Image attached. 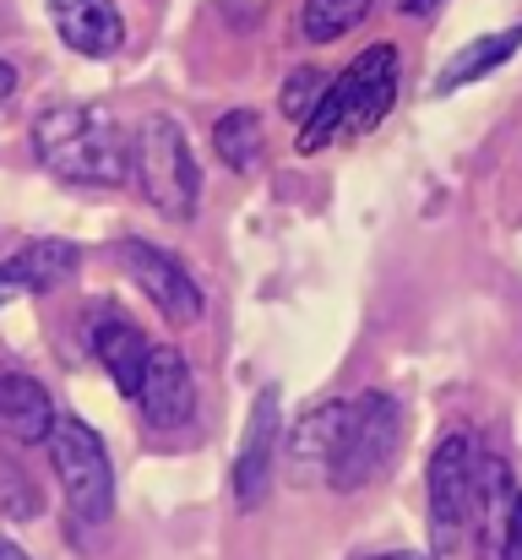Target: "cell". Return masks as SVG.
<instances>
[{
  "label": "cell",
  "instance_id": "obj_5",
  "mask_svg": "<svg viewBox=\"0 0 522 560\" xmlns=\"http://www.w3.org/2000/svg\"><path fill=\"white\" fill-rule=\"evenodd\" d=\"M474 441L468 435H446L430 452L425 468V501H430V556L452 560L463 550V539H474Z\"/></svg>",
  "mask_w": 522,
  "mask_h": 560
},
{
  "label": "cell",
  "instance_id": "obj_4",
  "mask_svg": "<svg viewBox=\"0 0 522 560\" xmlns=\"http://www.w3.org/2000/svg\"><path fill=\"white\" fill-rule=\"evenodd\" d=\"M397 441H403V408H397L386 392H364V397H353V413H348L338 452H333L327 485H333L338 495L370 490V485L392 468Z\"/></svg>",
  "mask_w": 522,
  "mask_h": 560
},
{
  "label": "cell",
  "instance_id": "obj_12",
  "mask_svg": "<svg viewBox=\"0 0 522 560\" xmlns=\"http://www.w3.org/2000/svg\"><path fill=\"white\" fill-rule=\"evenodd\" d=\"M77 261H82V250L71 240H33V245L11 250L0 261V305L16 294H44V289L66 283L77 272Z\"/></svg>",
  "mask_w": 522,
  "mask_h": 560
},
{
  "label": "cell",
  "instance_id": "obj_10",
  "mask_svg": "<svg viewBox=\"0 0 522 560\" xmlns=\"http://www.w3.org/2000/svg\"><path fill=\"white\" fill-rule=\"evenodd\" d=\"M142 413L153 430H179L190 424L196 413V375H190V360L179 349H153L148 360V381H142Z\"/></svg>",
  "mask_w": 522,
  "mask_h": 560
},
{
  "label": "cell",
  "instance_id": "obj_23",
  "mask_svg": "<svg viewBox=\"0 0 522 560\" xmlns=\"http://www.w3.org/2000/svg\"><path fill=\"white\" fill-rule=\"evenodd\" d=\"M0 560H33V556H27V550H22V545H11V539H5V534H0Z\"/></svg>",
  "mask_w": 522,
  "mask_h": 560
},
{
  "label": "cell",
  "instance_id": "obj_17",
  "mask_svg": "<svg viewBox=\"0 0 522 560\" xmlns=\"http://www.w3.org/2000/svg\"><path fill=\"white\" fill-rule=\"evenodd\" d=\"M212 148H218V164H229L234 175H251V170L262 164V115H251V109L218 115Z\"/></svg>",
  "mask_w": 522,
  "mask_h": 560
},
{
  "label": "cell",
  "instance_id": "obj_8",
  "mask_svg": "<svg viewBox=\"0 0 522 560\" xmlns=\"http://www.w3.org/2000/svg\"><path fill=\"white\" fill-rule=\"evenodd\" d=\"M278 435H283V419H278V386L256 392L251 402V424L240 435V452H234V501L251 512L267 485H272V457H278Z\"/></svg>",
  "mask_w": 522,
  "mask_h": 560
},
{
  "label": "cell",
  "instance_id": "obj_11",
  "mask_svg": "<svg viewBox=\"0 0 522 560\" xmlns=\"http://www.w3.org/2000/svg\"><path fill=\"white\" fill-rule=\"evenodd\" d=\"M49 16H55L60 44L88 60H104L126 44V22L115 0H49Z\"/></svg>",
  "mask_w": 522,
  "mask_h": 560
},
{
  "label": "cell",
  "instance_id": "obj_22",
  "mask_svg": "<svg viewBox=\"0 0 522 560\" xmlns=\"http://www.w3.org/2000/svg\"><path fill=\"white\" fill-rule=\"evenodd\" d=\"M364 560H436V556H419V550H381V556H364Z\"/></svg>",
  "mask_w": 522,
  "mask_h": 560
},
{
  "label": "cell",
  "instance_id": "obj_7",
  "mask_svg": "<svg viewBox=\"0 0 522 560\" xmlns=\"http://www.w3.org/2000/svg\"><path fill=\"white\" fill-rule=\"evenodd\" d=\"M120 267L131 272V283L170 316L174 327H185V322L201 316V289H196V278L174 261L170 250H159L153 240H126V245H120Z\"/></svg>",
  "mask_w": 522,
  "mask_h": 560
},
{
  "label": "cell",
  "instance_id": "obj_20",
  "mask_svg": "<svg viewBox=\"0 0 522 560\" xmlns=\"http://www.w3.org/2000/svg\"><path fill=\"white\" fill-rule=\"evenodd\" d=\"M501 560H522V506L512 512V528H507V545H501Z\"/></svg>",
  "mask_w": 522,
  "mask_h": 560
},
{
  "label": "cell",
  "instance_id": "obj_3",
  "mask_svg": "<svg viewBox=\"0 0 522 560\" xmlns=\"http://www.w3.org/2000/svg\"><path fill=\"white\" fill-rule=\"evenodd\" d=\"M44 446H49V468L60 479V495H66L71 517L82 528H104L109 512H115V468H109L104 435L88 419L66 413V419H55Z\"/></svg>",
  "mask_w": 522,
  "mask_h": 560
},
{
  "label": "cell",
  "instance_id": "obj_14",
  "mask_svg": "<svg viewBox=\"0 0 522 560\" xmlns=\"http://www.w3.org/2000/svg\"><path fill=\"white\" fill-rule=\"evenodd\" d=\"M0 430H5L11 441H27V446L49 441V430H55V402H49V392H44L33 375L0 371Z\"/></svg>",
  "mask_w": 522,
  "mask_h": 560
},
{
  "label": "cell",
  "instance_id": "obj_19",
  "mask_svg": "<svg viewBox=\"0 0 522 560\" xmlns=\"http://www.w3.org/2000/svg\"><path fill=\"white\" fill-rule=\"evenodd\" d=\"M327 88H333V82H327V71L300 66V71H289V82H283V98H278V104H283V115H289V120H311V109L327 98Z\"/></svg>",
  "mask_w": 522,
  "mask_h": 560
},
{
  "label": "cell",
  "instance_id": "obj_1",
  "mask_svg": "<svg viewBox=\"0 0 522 560\" xmlns=\"http://www.w3.org/2000/svg\"><path fill=\"white\" fill-rule=\"evenodd\" d=\"M33 153L49 175L77 186H120L131 180V137L104 115L82 104H55L33 120Z\"/></svg>",
  "mask_w": 522,
  "mask_h": 560
},
{
  "label": "cell",
  "instance_id": "obj_15",
  "mask_svg": "<svg viewBox=\"0 0 522 560\" xmlns=\"http://www.w3.org/2000/svg\"><path fill=\"white\" fill-rule=\"evenodd\" d=\"M93 354H98V365L115 375V386L126 392V397H142V381H148V360H153V343L131 327V322H120V316H104L98 327H93Z\"/></svg>",
  "mask_w": 522,
  "mask_h": 560
},
{
  "label": "cell",
  "instance_id": "obj_18",
  "mask_svg": "<svg viewBox=\"0 0 522 560\" xmlns=\"http://www.w3.org/2000/svg\"><path fill=\"white\" fill-rule=\"evenodd\" d=\"M370 5H375V0H305L300 33H305L311 44H333V38H344L348 27H359V22L370 16Z\"/></svg>",
  "mask_w": 522,
  "mask_h": 560
},
{
  "label": "cell",
  "instance_id": "obj_25",
  "mask_svg": "<svg viewBox=\"0 0 522 560\" xmlns=\"http://www.w3.org/2000/svg\"><path fill=\"white\" fill-rule=\"evenodd\" d=\"M0 490H5V474H0Z\"/></svg>",
  "mask_w": 522,
  "mask_h": 560
},
{
  "label": "cell",
  "instance_id": "obj_6",
  "mask_svg": "<svg viewBox=\"0 0 522 560\" xmlns=\"http://www.w3.org/2000/svg\"><path fill=\"white\" fill-rule=\"evenodd\" d=\"M333 93L344 104V137L375 131L392 115V104H397V49L392 44H370L333 82Z\"/></svg>",
  "mask_w": 522,
  "mask_h": 560
},
{
  "label": "cell",
  "instance_id": "obj_21",
  "mask_svg": "<svg viewBox=\"0 0 522 560\" xmlns=\"http://www.w3.org/2000/svg\"><path fill=\"white\" fill-rule=\"evenodd\" d=\"M11 93H16V66L0 60V104H11Z\"/></svg>",
  "mask_w": 522,
  "mask_h": 560
},
{
  "label": "cell",
  "instance_id": "obj_2",
  "mask_svg": "<svg viewBox=\"0 0 522 560\" xmlns=\"http://www.w3.org/2000/svg\"><path fill=\"white\" fill-rule=\"evenodd\" d=\"M131 175L142 196L170 218V223H190L196 218V196H201V175L185 142V126L174 115H148L131 131Z\"/></svg>",
  "mask_w": 522,
  "mask_h": 560
},
{
  "label": "cell",
  "instance_id": "obj_13",
  "mask_svg": "<svg viewBox=\"0 0 522 560\" xmlns=\"http://www.w3.org/2000/svg\"><path fill=\"white\" fill-rule=\"evenodd\" d=\"M348 413H353V402L327 397V402H316V408L289 430V468H294V479H300V485H305V479H327L333 452H338V441H344Z\"/></svg>",
  "mask_w": 522,
  "mask_h": 560
},
{
  "label": "cell",
  "instance_id": "obj_24",
  "mask_svg": "<svg viewBox=\"0 0 522 560\" xmlns=\"http://www.w3.org/2000/svg\"><path fill=\"white\" fill-rule=\"evenodd\" d=\"M403 5H408V11H414V16H425V11H436V5H441V0H403Z\"/></svg>",
  "mask_w": 522,
  "mask_h": 560
},
{
  "label": "cell",
  "instance_id": "obj_9",
  "mask_svg": "<svg viewBox=\"0 0 522 560\" xmlns=\"http://www.w3.org/2000/svg\"><path fill=\"white\" fill-rule=\"evenodd\" d=\"M522 506V490L512 479V468L490 452H479L474 463V545L485 560H501L507 545V528H512V512Z\"/></svg>",
  "mask_w": 522,
  "mask_h": 560
},
{
  "label": "cell",
  "instance_id": "obj_16",
  "mask_svg": "<svg viewBox=\"0 0 522 560\" xmlns=\"http://www.w3.org/2000/svg\"><path fill=\"white\" fill-rule=\"evenodd\" d=\"M518 49H522V22L518 27H501V33H485V38H474V44H463V49L446 60V71L436 77V93H457V88L490 77V71L507 66Z\"/></svg>",
  "mask_w": 522,
  "mask_h": 560
}]
</instances>
